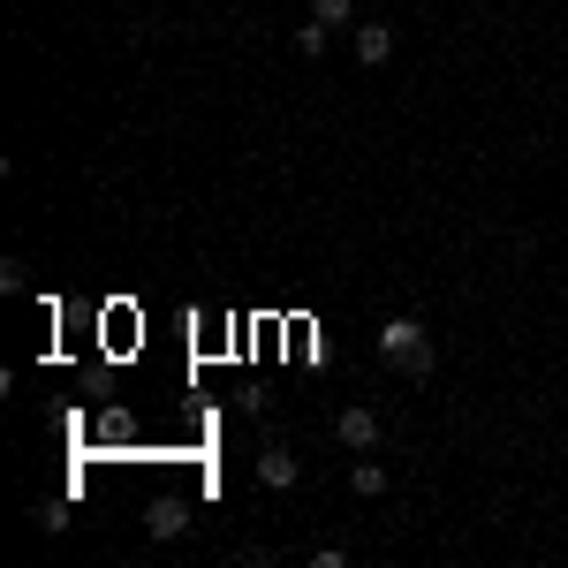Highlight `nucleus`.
Segmentation results:
<instances>
[{
	"label": "nucleus",
	"instance_id": "nucleus-1",
	"mask_svg": "<svg viewBox=\"0 0 568 568\" xmlns=\"http://www.w3.org/2000/svg\"><path fill=\"white\" fill-rule=\"evenodd\" d=\"M379 356L402 364L409 379H433V334H425V318H387L379 326Z\"/></svg>",
	"mask_w": 568,
	"mask_h": 568
},
{
	"label": "nucleus",
	"instance_id": "nucleus-2",
	"mask_svg": "<svg viewBox=\"0 0 568 568\" xmlns=\"http://www.w3.org/2000/svg\"><path fill=\"white\" fill-rule=\"evenodd\" d=\"M334 433H342V447H349V455H372V447H379V417H372L364 402H349V409L334 417Z\"/></svg>",
	"mask_w": 568,
	"mask_h": 568
},
{
	"label": "nucleus",
	"instance_id": "nucleus-3",
	"mask_svg": "<svg viewBox=\"0 0 568 568\" xmlns=\"http://www.w3.org/2000/svg\"><path fill=\"white\" fill-rule=\"evenodd\" d=\"M144 530H152V538H182V530H190V508H182V500H152V508H144Z\"/></svg>",
	"mask_w": 568,
	"mask_h": 568
},
{
	"label": "nucleus",
	"instance_id": "nucleus-4",
	"mask_svg": "<svg viewBox=\"0 0 568 568\" xmlns=\"http://www.w3.org/2000/svg\"><path fill=\"white\" fill-rule=\"evenodd\" d=\"M387 53H394V31H387V23H356V61H364V69H379Z\"/></svg>",
	"mask_w": 568,
	"mask_h": 568
},
{
	"label": "nucleus",
	"instance_id": "nucleus-5",
	"mask_svg": "<svg viewBox=\"0 0 568 568\" xmlns=\"http://www.w3.org/2000/svg\"><path fill=\"white\" fill-rule=\"evenodd\" d=\"M258 478L273 485V493H288V485H296V455H288V447H265V455H258Z\"/></svg>",
	"mask_w": 568,
	"mask_h": 568
},
{
	"label": "nucleus",
	"instance_id": "nucleus-6",
	"mask_svg": "<svg viewBox=\"0 0 568 568\" xmlns=\"http://www.w3.org/2000/svg\"><path fill=\"white\" fill-rule=\"evenodd\" d=\"M349 493H356V500H379V493H387V470H379L372 455H356V463H349Z\"/></svg>",
	"mask_w": 568,
	"mask_h": 568
},
{
	"label": "nucleus",
	"instance_id": "nucleus-7",
	"mask_svg": "<svg viewBox=\"0 0 568 568\" xmlns=\"http://www.w3.org/2000/svg\"><path fill=\"white\" fill-rule=\"evenodd\" d=\"M326 31H334V23H318V16L296 23V53H326Z\"/></svg>",
	"mask_w": 568,
	"mask_h": 568
},
{
	"label": "nucleus",
	"instance_id": "nucleus-8",
	"mask_svg": "<svg viewBox=\"0 0 568 568\" xmlns=\"http://www.w3.org/2000/svg\"><path fill=\"white\" fill-rule=\"evenodd\" d=\"M311 16H318V23H334V31H342V23H356L349 0H311Z\"/></svg>",
	"mask_w": 568,
	"mask_h": 568
}]
</instances>
